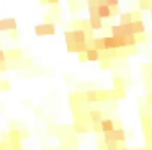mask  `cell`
Returning a JSON list of instances; mask_svg holds the SVG:
<instances>
[{
  "label": "cell",
  "mask_w": 152,
  "mask_h": 150,
  "mask_svg": "<svg viewBox=\"0 0 152 150\" xmlns=\"http://www.w3.org/2000/svg\"><path fill=\"white\" fill-rule=\"evenodd\" d=\"M64 36H66V41H74V42H87L92 39L85 29H80V28L69 29V31L64 33Z\"/></svg>",
  "instance_id": "6da1fadb"
},
{
  "label": "cell",
  "mask_w": 152,
  "mask_h": 150,
  "mask_svg": "<svg viewBox=\"0 0 152 150\" xmlns=\"http://www.w3.org/2000/svg\"><path fill=\"white\" fill-rule=\"evenodd\" d=\"M34 33L36 36H53L56 34V23L54 21H44L43 25H38L34 26Z\"/></svg>",
  "instance_id": "7a4b0ae2"
},
{
  "label": "cell",
  "mask_w": 152,
  "mask_h": 150,
  "mask_svg": "<svg viewBox=\"0 0 152 150\" xmlns=\"http://www.w3.org/2000/svg\"><path fill=\"white\" fill-rule=\"evenodd\" d=\"M105 47L108 51H113V49H123L124 47V42H123V38H116V36H105Z\"/></svg>",
  "instance_id": "3957f363"
},
{
  "label": "cell",
  "mask_w": 152,
  "mask_h": 150,
  "mask_svg": "<svg viewBox=\"0 0 152 150\" xmlns=\"http://www.w3.org/2000/svg\"><path fill=\"white\" fill-rule=\"evenodd\" d=\"M90 47V42H74V41H67V51L69 52H75V54H80V52H87Z\"/></svg>",
  "instance_id": "277c9868"
},
{
  "label": "cell",
  "mask_w": 152,
  "mask_h": 150,
  "mask_svg": "<svg viewBox=\"0 0 152 150\" xmlns=\"http://www.w3.org/2000/svg\"><path fill=\"white\" fill-rule=\"evenodd\" d=\"M18 28V23L15 18H5V20H0V31H15Z\"/></svg>",
  "instance_id": "5b68a950"
},
{
  "label": "cell",
  "mask_w": 152,
  "mask_h": 150,
  "mask_svg": "<svg viewBox=\"0 0 152 150\" xmlns=\"http://www.w3.org/2000/svg\"><path fill=\"white\" fill-rule=\"evenodd\" d=\"M80 96H82L83 103H100V96H98V91L96 90H87Z\"/></svg>",
  "instance_id": "8992f818"
},
{
  "label": "cell",
  "mask_w": 152,
  "mask_h": 150,
  "mask_svg": "<svg viewBox=\"0 0 152 150\" xmlns=\"http://www.w3.org/2000/svg\"><path fill=\"white\" fill-rule=\"evenodd\" d=\"M21 59H23V52H21V49H10V51H7V60L21 62Z\"/></svg>",
  "instance_id": "52a82bcc"
},
{
  "label": "cell",
  "mask_w": 152,
  "mask_h": 150,
  "mask_svg": "<svg viewBox=\"0 0 152 150\" xmlns=\"http://www.w3.org/2000/svg\"><path fill=\"white\" fill-rule=\"evenodd\" d=\"M88 21H90V28H92L93 31H96V29H103V18H102V16L90 15Z\"/></svg>",
  "instance_id": "ba28073f"
},
{
  "label": "cell",
  "mask_w": 152,
  "mask_h": 150,
  "mask_svg": "<svg viewBox=\"0 0 152 150\" xmlns=\"http://www.w3.org/2000/svg\"><path fill=\"white\" fill-rule=\"evenodd\" d=\"M110 33H111V36H116V38H124L126 31H124V26L119 23V25H111L110 26Z\"/></svg>",
  "instance_id": "9c48e42d"
},
{
  "label": "cell",
  "mask_w": 152,
  "mask_h": 150,
  "mask_svg": "<svg viewBox=\"0 0 152 150\" xmlns=\"http://www.w3.org/2000/svg\"><path fill=\"white\" fill-rule=\"evenodd\" d=\"M96 15L102 16L103 20L106 18H111V7L106 5V3H103V5H98V10H96Z\"/></svg>",
  "instance_id": "30bf717a"
},
{
  "label": "cell",
  "mask_w": 152,
  "mask_h": 150,
  "mask_svg": "<svg viewBox=\"0 0 152 150\" xmlns=\"http://www.w3.org/2000/svg\"><path fill=\"white\" fill-rule=\"evenodd\" d=\"M88 42H90V47H95L96 51H100V52L106 49L105 47V39L103 38H92Z\"/></svg>",
  "instance_id": "8fae6325"
},
{
  "label": "cell",
  "mask_w": 152,
  "mask_h": 150,
  "mask_svg": "<svg viewBox=\"0 0 152 150\" xmlns=\"http://www.w3.org/2000/svg\"><path fill=\"white\" fill-rule=\"evenodd\" d=\"M132 31H134V34H142V33H145L144 21H142V20H134V21H132Z\"/></svg>",
  "instance_id": "7c38bea8"
},
{
  "label": "cell",
  "mask_w": 152,
  "mask_h": 150,
  "mask_svg": "<svg viewBox=\"0 0 152 150\" xmlns=\"http://www.w3.org/2000/svg\"><path fill=\"white\" fill-rule=\"evenodd\" d=\"M90 116V122H102L103 119V111L102 109H92L88 113Z\"/></svg>",
  "instance_id": "4fadbf2b"
},
{
  "label": "cell",
  "mask_w": 152,
  "mask_h": 150,
  "mask_svg": "<svg viewBox=\"0 0 152 150\" xmlns=\"http://www.w3.org/2000/svg\"><path fill=\"white\" fill-rule=\"evenodd\" d=\"M116 129V122L113 119H102V132H108V130Z\"/></svg>",
  "instance_id": "5bb4252c"
},
{
  "label": "cell",
  "mask_w": 152,
  "mask_h": 150,
  "mask_svg": "<svg viewBox=\"0 0 152 150\" xmlns=\"http://www.w3.org/2000/svg\"><path fill=\"white\" fill-rule=\"evenodd\" d=\"M87 60H90V62L100 60V51H96L95 47H88V51H87Z\"/></svg>",
  "instance_id": "9a60e30c"
},
{
  "label": "cell",
  "mask_w": 152,
  "mask_h": 150,
  "mask_svg": "<svg viewBox=\"0 0 152 150\" xmlns=\"http://www.w3.org/2000/svg\"><path fill=\"white\" fill-rule=\"evenodd\" d=\"M113 85H115V90L119 91V93H124L126 90V85L123 82V78H113Z\"/></svg>",
  "instance_id": "2e32d148"
},
{
  "label": "cell",
  "mask_w": 152,
  "mask_h": 150,
  "mask_svg": "<svg viewBox=\"0 0 152 150\" xmlns=\"http://www.w3.org/2000/svg\"><path fill=\"white\" fill-rule=\"evenodd\" d=\"M131 21H132V12L119 13V23L121 25H126V23H131Z\"/></svg>",
  "instance_id": "e0dca14e"
},
{
  "label": "cell",
  "mask_w": 152,
  "mask_h": 150,
  "mask_svg": "<svg viewBox=\"0 0 152 150\" xmlns=\"http://www.w3.org/2000/svg\"><path fill=\"white\" fill-rule=\"evenodd\" d=\"M115 134H116V140H118L119 143H124L126 142V132H124V129H123V127H116Z\"/></svg>",
  "instance_id": "ac0fdd59"
},
{
  "label": "cell",
  "mask_w": 152,
  "mask_h": 150,
  "mask_svg": "<svg viewBox=\"0 0 152 150\" xmlns=\"http://www.w3.org/2000/svg\"><path fill=\"white\" fill-rule=\"evenodd\" d=\"M139 8L141 10H151L152 8V0H139Z\"/></svg>",
  "instance_id": "d6986e66"
},
{
  "label": "cell",
  "mask_w": 152,
  "mask_h": 150,
  "mask_svg": "<svg viewBox=\"0 0 152 150\" xmlns=\"http://www.w3.org/2000/svg\"><path fill=\"white\" fill-rule=\"evenodd\" d=\"M10 88H12V83H10V82H4V80L0 82V91H8Z\"/></svg>",
  "instance_id": "ffe728a7"
},
{
  "label": "cell",
  "mask_w": 152,
  "mask_h": 150,
  "mask_svg": "<svg viewBox=\"0 0 152 150\" xmlns=\"http://www.w3.org/2000/svg\"><path fill=\"white\" fill-rule=\"evenodd\" d=\"M134 20H142V10H136V12H132V21Z\"/></svg>",
  "instance_id": "44dd1931"
},
{
  "label": "cell",
  "mask_w": 152,
  "mask_h": 150,
  "mask_svg": "<svg viewBox=\"0 0 152 150\" xmlns=\"http://www.w3.org/2000/svg\"><path fill=\"white\" fill-rule=\"evenodd\" d=\"M92 130L93 132H102V122H92Z\"/></svg>",
  "instance_id": "7402d4cb"
},
{
  "label": "cell",
  "mask_w": 152,
  "mask_h": 150,
  "mask_svg": "<svg viewBox=\"0 0 152 150\" xmlns=\"http://www.w3.org/2000/svg\"><path fill=\"white\" fill-rule=\"evenodd\" d=\"M51 7H53V8H51L53 12H51V13H54V15L61 13V3H56V5H51Z\"/></svg>",
  "instance_id": "603a6c76"
},
{
  "label": "cell",
  "mask_w": 152,
  "mask_h": 150,
  "mask_svg": "<svg viewBox=\"0 0 152 150\" xmlns=\"http://www.w3.org/2000/svg\"><path fill=\"white\" fill-rule=\"evenodd\" d=\"M136 39H137V42H145V33H142V34H136Z\"/></svg>",
  "instance_id": "cb8c5ba5"
},
{
  "label": "cell",
  "mask_w": 152,
  "mask_h": 150,
  "mask_svg": "<svg viewBox=\"0 0 152 150\" xmlns=\"http://www.w3.org/2000/svg\"><path fill=\"white\" fill-rule=\"evenodd\" d=\"M106 5H110V7H118V5H119V0H106Z\"/></svg>",
  "instance_id": "d4e9b609"
},
{
  "label": "cell",
  "mask_w": 152,
  "mask_h": 150,
  "mask_svg": "<svg viewBox=\"0 0 152 150\" xmlns=\"http://www.w3.org/2000/svg\"><path fill=\"white\" fill-rule=\"evenodd\" d=\"M0 62H7V52L0 49Z\"/></svg>",
  "instance_id": "484cf974"
},
{
  "label": "cell",
  "mask_w": 152,
  "mask_h": 150,
  "mask_svg": "<svg viewBox=\"0 0 152 150\" xmlns=\"http://www.w3.org/2000/svg\"><path fill=\"white\" fill-rule=\"evenodd\" d=\"M20 134H21V139H28V137H30V132H28V130H25V129H21Z\"/></svg>",
  "instance_id": "4316f807"
},
{
  "label": "cell",
  "mask_w": 152,
  "mask_h": 150,
  "mask_svg": "<svg viewBox=\"0 0 152 150\" xmlns=\"http://www.w3.org/2000/svg\"><path fill=\"white\" fill-rule=\"evenodd\" d=\"M119 15V8L118 7H111V16H116Z\"/></svg>",
  "instance_id": "83f0119b"
},
{
  "label": "cell",
  "mask_w": 152,
  "mask_h": 150,
  "mask_svg": "<svg viewBox=\"0 0 152 150\" xmlns=\"http://www.w3.org/2000/svg\"><path fill=\"white\" fill-rule=\"evenodd\" d=\"M145 103H147V104H152V93H147V95H145Z\"/></svg>",
  "instance_id": "f1b7e54d"
},
{
  "label": "cell",
  "mask_w": 152,
  "mask_h": 150,
  "mask_svg": "<svg viewBox=\"0 0 152 150\" xmlns=\"http://www.w3.org/2000/svg\"><path fill=\"white\" fill-rule=\"evenodd\" d=\"M8 68V65L5 64V62H0V72H5Z\"/></svg>",
  "instance_id": "f546056e"
},
{
  "label": "cell",
  "mask_w": 152,
  "mask_h": 150,
  "mask_svg": "<svg viewBox=\"0 0 152 150\" xmlns=\"http://www.w3.org/2000/svg\"><path fill=\"white\" fill-rule=\"evenodd\" d=\"M53 15H54V13H49V15H44V21H53Z\"/></svg>",
  "instance_id": "4dcf8cb0"
},
{
  "label": "cell",
  "mask_w": 152,
  "mask_h": 150,
  "mask_svg": "<svg viewBox=\"0 0 152 150\" xmlns=\"http://www.w3.org/2000/svg\"><path fill=\"white\" fill-rule=\"evenodd\" d=\"M49 5H56V3H61V0H48Z\"/></svg>",
  "instance_id": "1f68e13d"
},
{
  "label": "cell",
  "mask_w": 152,
  "mask_h": 150,
  "mask_svg": "<svg viewBox=\"0 0 152 150\" xmlns=\"http://www.w3.org/2000/svg\"><path fill=\"white\" fill-rule=\"evenodd\" d=\"M12 33V39H17L18 38V34H17V29H15V31H10Z\"/></svg>",
  "instance_id": "d6a6232c"
},
{
  "label": "cell",
  "mask_w": 152,
  "mask_h": 150,
  "mask_svg": "<svg viewBox=\"0 0 152 150\" xmlns=\"http://www.w3.org/2000/svg\"><path fill=\"white\" fill-rule=\"evenodd\" d=\"M13 150H23V149H21V143H17V145H13Z\"/></svg>",
  "instance_id": "836d02e7"
},
{
  "label": "cell",
  "mask_w": 152,
  "mask_h": 150,
  "mask_svg": "<svg viewBox=\"0 0 152 150\" xmlns=\"http://www.w3.org/2000/svg\"><path fill=\"white\" fill-rule=\"evenodd\" d=\"M108 150V149H106ZM113 150H131V149H123V147H118V149H113Z\"/></svg>",
  "instance_id": "e575fe53"
},
{
  "label": "cell",
  "mask_w": 152,
  "mask_h": 150,
  "mask_svg": "<svg viewBox=\"0 0 152 150\" xmlns=\"http://www.w3.org/2000/svg\"><path fill=\"white\" fill-rule=\"evenodd\" d=\"M41 3H48V0H41Z\"/></svg>",
  "instance_id": "d590c367"
},
{
  "label": "cell",
  "mask_w": 152,
  "mask_h": 150,
  "mask_svg": "<svg viewBox=\"0 0 152 150\" xmlns=\"http://www.w3.org/2000/svg\"><path fill=\"white\" fill-rule=\"evenodd\" d=\"M149 77H151V80H152V70H151V75H149Z\"/></svg>",
  "instance_id": "8d00e7d4"
},
{
  "label": "cell",
  "mask_w": 152,
  "mask_h": 150,
  "mask_svg": "<svg viewBox=\"0 0 152 150\" xmlns=\"http://www.w3.org/2000/svg\"><path fill=\"white\" fill-rule=\"evenodd\" d=\"M70 2H79V0H70Z\"/></svg>",
  "instance_id": "74e56055"
},
{
  "label": "cell",
  "mask_w": 152,
  "mask_h": 150,
  "mask_svg": "<svg viewBox=\"0 0 152 150\" xmlns=\"http://www.w3.org/2000/svg\"><path fill=\"white\" fill-rule=\"evenodd\" d=\"M151 18H152V8H151Z\"/></svg>",
  "instance_id": "f35d334b"
},
{
  "label": "cell",
  "mask_w": 152,
  "mask_h": 150,
  "mask_svg": "<svg viewBox=\"0 0 152 150\" xmlns=\"http://www.w3.org/2000/svg\"><path fill=\"white\" fill-rule=\"evenodd\" d=\"M0 82H2V78H0Z\"/></svg>",
  "instance_id": "ab89813d"
}]
</instances>
